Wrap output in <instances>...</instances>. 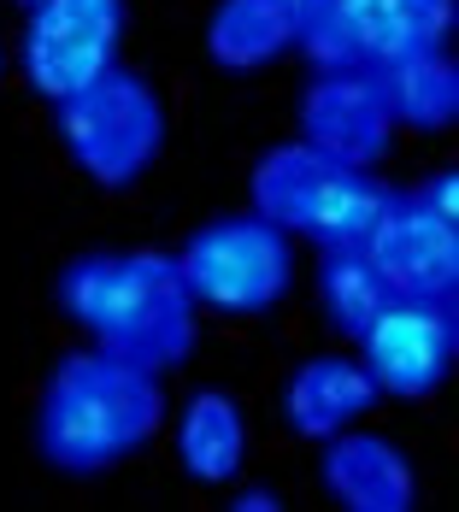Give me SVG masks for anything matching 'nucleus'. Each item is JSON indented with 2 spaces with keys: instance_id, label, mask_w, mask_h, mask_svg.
Wrapping results in <instances>:
<instances>
[{
  "instance_id": "obj_1",
  "label": "nucleus",
  "mask_w": 459,
  "mask_h": 512,
  "mask_svg": "<svg viewBox=\"0 0 459 512\" xmlns=\"http://www.w3.org/2000/svg\"><path fill=\"white\" fill-rule=\"evenodd\" d=\"M59 312L95 336L89 348L130 359L142 371H177L195 354L201 307L177 271V259L159 248H124V254H77L59 271L53 289Z\"/></svg>"
},
{
  "instance_id": "obj_2",
  "label": "nucleus",
  "mask_w": 459,
  "mask_h": 512,
  "mask_svg": "<svg viewBox=\"0 0 459 512\" xmlns=\"http://www.w3.org/2000/svg\"><path fill=\"white\" fill-rule=\"evenodd\" d=\"M165 430V383L101 348L59 354L36 407V448L65 477H101Z\"/></svg>"
},
{
  "instance_id": "obj_3",
  "label": "nucleus",
  "mask_w": 459,
  "mask_h": 512,
  "mask_svg": "<svg viewBox=\"0 0 459 512\" xmlns=\"http://www.w3.org/2000/svg\"><path fill=\"white\" fill-rule=\"evenodd\" d=\"M53 130L65 159L95 183V189H130L142 183L165 154V101L153 95L142 71L106 65L83 89L53 101Z\"/></svg>"
},
{
  "instance_id": "obj_4",
  "label": "nucleus",
  "mask_w": 459,
  "mask_h": 512,
  "mask_svg": "<svg viewBox=\"0 0 459 512\" xmlns=\"http://www.w3.org/2000/svg\"><path fill=\"white\" fill-rule=\"evenodd\" d=\"M248 195L259 218H271L283 236L336 248V242H365V230L389 201V183H377V171L365 165H342L306 142H283L259 154Z\"/></svg>"
},
{
  "instance_id": "obj_5",
  "label": "nucleus",
  "mask_w": 459,
  "mask_h": 512,
  "mask_svg": "<svg viewBox=\"0 0 459 512\" xmlns=\"http://www.w3.org/2000/svg\"><path fill=\"white\" fill-rule=\"evenodd\" d=\"M454 36V0H301L295 48L312 71H389Z\"/></svg>"
},
{
  "instance_id": "obj_6",
  "label": "nucleus",
  "mask_w": 459,
  "mask_h": 512,
  "mask_svg": "<svg viewBox=\"0 0 459 512\" xmlns=\"http://www.w3.org/2000/svg\"><path fill=\"white\" fill-rule=\"evenodd\" d=\"M171 259H177L195 307L230 312V318L271 312L289 295V283H295V236H283L259 212L212 218V224H201L183 242V254H171Z\"/></svg>"
},
{
  "instance_id": "obj_7",
  "label": "nucleus",
  "mask_w": 459,
  "mask_h": 512,
  "mask_svg": "<svg viewBox=\"0 0 459 512\" xmlns=\"http://www.w3.org/2000/svg\"><path fill=\"white\" fill-rule=\"evenodd\" d=\"M124 30H130V0H30L18 36L24 83L48 106L65 101L106 65H118Z\"/></svg>"
},
{
  "instance_id": "obj_8",
  "label": "nucleus",
  "mask_w": 459,
  "mask_h": 512,
  "mask_svg": "<svg viewBox=\"0 0 459 512\" xmlns=\"http://www.w3.org/2000/svg\"><path fill=\"white\" fill-rule=\"evenodd\" d=\"M354 342H359L365 377L377 383V395L424 401L454 371V354H459L454 301H389Z\"/></svg>"
},
{
  "instance_id": "obj_9",
  "label": "nucleus",
  "mask_w": 459,
  "mask_h": 512,
  "mask_svg": "<svg viewBox=\"0 0 459 512\" xmlns=\"http://www.w3.org/2000/svg\"><path fill=\"white\" fill-rule=\"evenodd\" d=\"M383 271L395 301H454L459 289V224L424 206L418 189H389L377 224L359 242Z\"/></svg>"
},
{
  "instance_id": "obj_10",
  "label": "nucleus",
  "mask_w": 459,
  "mask_h": 512,
  "mask_svg": "<svg viewBox=\"0 0 459 512\" xmlns=\"http://www.w3.org/2000/svg\"><path fill=\"white\" fill-rule=\"evenodd\" d=\"M295 118H301L306 148L342 159V165H365V171H377L395 142V118L377 95L371 71H318L301 89Z\"/></svg>"
},
{
  "instance_id": "obj_11",
  "label": "nucleus",
  "mask_w": 459,
  "mask_h": 512,
  "mask_svg": "<svg viewBox=\"0 0 459 512\" xmlns=\"http://www.w3.org/2000/svg\"><path fill=\"white\" fill-rule=\"evenodd\" d=\"M330 501L348 512H412L418 507V471L401 454V442L377 436V430H336L324 442L318 465Z\"/></svg>"
},
{
  "instance_id": "obj_12",
  "label": "nucleus",
  "mask_w": 459,
  "mask_h": 512,
  "mask_svg": "<svg viewBox=\"0 0 459 512\" xmlns=\"http://www.w3.org/2000/svg\"><path fill=\"white\" fill-rule=\"evenodd\" d=\"M377 383L365 377V365L348 354H312L289 371L283 383V424L301 442H330L336 430L359 424L365 412L377 407Z\"/></svg>"
},
{
  "instance_id": "obj_13",
  "label": "nucleus",
  "mask_w": 459,
  "mask_h": 512,
  "mask_svg": "<svg viewBox=\"0 0 459 512\" xmlns=\"http://www.w3.org/2000/svg\"><path fill=\"white\" fill-rule=\"evenodd\" d=\"M171 448H177V465H183L189 483L224 489L248 465V412L236 407V395H224V389H195L177 407Z\"/></svg>"
},
{
  "instance_id": "obj_14",
  "label": "nucleus",
  "mask_w": 459,
  "mask_h": 512,
  "mask_svg": "<svg viewBox=\"0 0 459 512\" xmlns=\"http://www.w3.org/2000/svg\"><path fill=\"white\" fill-rule=\"evenodd\" d=\"M301 0H218L206 18V59L218 71H265L295 48Z\"/></svg>"
},
{
  "instance_id": "obj_15",
  "label": "nucleus",
  "mask_w": 459,
  "mask_h": 512,
  "mask_svg": "<svg viewBox=\"0 0 459 512\" xmlns=\"http://www.w3.org/2000/svg\"><path fill=\"white\" fill-rule=\"evenodd\" d=\"M377 95L389 106L395 124L407 130H448L459 118V65L448 59V48L436 53H412L389 71H371Z\"/></svg>"
},
{
  "instance_id": "obj_16",
  "label": "nucleus",
  "mask_w": 459,
  "mask_h": 512,
  "mask_svg": "<svg viewBox=\"0 0 459 512\" xmlns=\"http://www.w3.org/2000/svg\"><path fill=\"white\" fill-rule=\"evenodd\" d=\"M389 301H395V295H389L383 271L371 265V254H365L359 242L318 248V307H324V318H330L342 336H359Z\"/></svg>"
},
{
  "instance_id": "obj_17",
  "label": "nucleus",
  "mask_w": 459,
  "mask_h": 512,
  "mask_svg": "<svg viewBox=\"0 0 459 512\" xmlns=\"http://www.w3.org/2000/svg\"><path fill=\"white\" fill-rule=\"evenodd\" d=\"M418 195H424V206H436L442 218H454V224H459V201H454V195H459V177H454V171H436Z\"/></svg>"
},
{
  "instance_id": "obj_18",
  "label": "nucleus",
  "mask_w": 459,
  "mask_h": 512,
  "mask_svg": "<svg viewBox=\"0 0 459 512\" xmlns=\"http://www.w3.org/2000/svg\"><path fill=\"white\" fill-rule=\"evenodd\" d=\"M236 507H248V512H283V495H277V489H242V495H236Z\"/></svg>"
},
{
  "instance_id": "obj_19",
  "label": "nucleus",
  "mask_w": 459,
  "mask_h": 512,
  "mask_svg": "<svg viewBox=\"0 0 459 512\" xmlns=\"http://www.w3.org/2000/svg\"><path fill=\"white\" fill-rule=\"evenodd\" d=\"M0 71H6V53H0Z\"/></svg>"
},
{
  "instance_id": "obj_20",
  "label": "nucleus",
  "mask_w": 459,
  "mask_h": 512,
  "mask_svg": "<svg viewBox=\"0 0 459 512\" xmlns=\"http://www.w3.org/2000/svg\"><path fill=\"white\" fill-rule=\"evenodd\" d=\"M24 6H30V0H24Z\"/></svg>"
}]
</instances>
